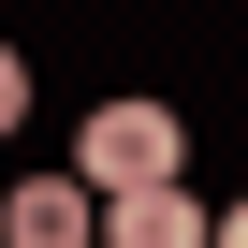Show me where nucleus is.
Masks as SVG:
<instances>
[{
	"instance_id": "obj_1",
	"label": "nucleus",
	"mask_w": 248,
	"mask_h": 248,
	"mask_svg": "<svg viewBox=\"0 0 248 248\" xmlns=\"http://www.w3.org/2000/svg\"><path fill=\"white\" fill-rule=\"evenodd\" d=\"M73 190H102V204L175 190V117H161V102H102L88 132H73Z\"/></svg>"
},
{
	"instance_id": "obj_2",
	"label": "nucleus",
	"mask_w": 248,
	"mask_h": 248,
	"mask_svg": "<svg viewBox=\"0 0 248 248\" xmlns=\"http://www.w3.org/2000/svg\"><path fill=\"white\" fill-rule=\"evenodd\" d=\"M88 233H102V204H88L73 175H30L15 204H0V248H88Z\"/></svg>"
},
{
	"instance_id": "obj_3",
	"label": "nucleus",
	"mask_w": 248,
	"mask_h": 248,
	"mask_svg": "<svg viewBox=\"0 0 248 248\" xmlns=\"http://www.w3.org/2000/svg\"><path fill=\"white\" fill-rule=\"evenodd\" d=\"M102 248H219V219L190 190H146V204H102Z\"/></svg>"
},
{
	"instance_id": "obj_4",
	"label": "nucleus",
	"mask_w": 248,
	"mask_h": 248,
	"mask_svg": "<svg viewBox=\"0 0 248 248\" xmlns=\"http://www.w3.org/2000/svg\"><path fill=\"white\" fill-rule=\"evenodd\" d=\"M219 248H248V204H233V219H219Z\"/></svg>"
}]
</instances>
